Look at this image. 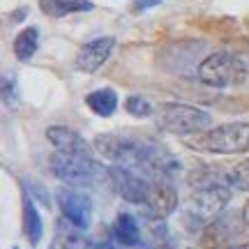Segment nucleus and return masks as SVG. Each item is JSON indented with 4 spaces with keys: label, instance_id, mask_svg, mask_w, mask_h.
<instances>
[{
    "label": "nucleus",
    "instance_id": "1",
    "mask_svg": "<svg viewBox=\"0 0 249 249\" xmlns=\"http://www.w3.org/2000/svg\"><path fill=\"white\" fill-rule=\"evenodd\" d=\"M155 127L164 134L173 136H196L210 129L213 118L208 111L192 104H180V102H166L155 108Z\"/></svg>",
    "mask_w": 249,
    "mask_h": 249
},
{
    "label": "nucleus",
    "instance_id": "2",
    "mask_svg": "<svg viewBox=\"0 0 249 249\" xmlns=\"http://www.w3.org/2000/svg\"><path fill=\"white\" fill-rule=\"evenodd\" d=\"M49 166L55 178L74 189L102 185L111 176V169H107L102 161L92 157H81V155H65V152H55Z\"/></svg>",
    "mask_w": 249,
    "mask_h": 249
},
{
    "label": "nucleus",
    "instance_id": "3",
    "mask_svg": "<svg viewBox=\"0 0 249 249\" xmlns=\"http://www.w3.org/2000/svg\"><path fill=\"white\" fill-rule=\"evenodd\" d=\"M189 148L210 155H240L249 152V123H226L198 134L194 141H187Z\"/></svg>",
    "mask_w": 249,
    "mask_h": 249
},
{
    "label": "nucleus",
    "instance_id": "4",
    "mask_svg": "<svg viewBox=\"0 0 249 249\" xmlns=\"http://www.w3.org/2000/svg\"><path fill=\"white\" fill-rule=\"evenodd\" d=\"M247 79V62L235 53H219L208 55L198 65V81L210 88H231Z\"/></svg>",
    "mask_w": 249,
    "mask_h": 249
},
{
    "label": "nucleus",
    "instance_id": "5",
    "mask_svg": "<svg viewBox=\"0 0 249 249\" xmlns=\"http://www.w3.org/2000/svg\"><path fill=\"white\" fill-rule=\"evenodd\" d=\"M231 187H210V189H196L192 201L182 214V224H189V229H203L217 217H222L226 205L231 203Z\"/></svg>",
    "mask_w": 249,
    "mask_h": 249
},
{
    "label": "nucleus",
    "instance_id": "6",
    "mask_svg": "<svg viewBox=\"0 0 249 249\" xmlns=\"http://www.w3.org/2000/svg\"><path fill=\"white\" fill-rule=\"evenodd\" d=\"M108 182L113 187V192L118 196H123L127 203H134V205L145 203L148 187H150V180L148 178H143L139 173H132V171L123 169V166H111Z\"/></svg>",
    "mask_w": 249,
    "mask_h": 249
},
{
    "label": "nucleus",
    "instance_id": "7",
    "mask_svg": "<svg viewBox=\"0 0 249 249\" xmlns=\"http://www.w3.org/2000/svg\"><path fill=\"white\" fill-rule=\"evenodd\" d=\"M55 196H58V205H60L65 219L86 231L90 222H92V201L86 194H81L79 189H74V187L58 189Z\"/></svg>",
    "mask_w": 249,
    "mask_h": 249
},
{
    "label": "nucleus",
    "instance_id": "8",
    "mask_svg": "<svg viewBox=\"0 0 249 249\" xmlns=\"http://www.w3.org/2000/svg\"><path fill=\"white\" fill-rule=\"evenodd\" d=\"M178 203H180L178 192H176V187L171 185L169 180H150L148 196H145V203H143L148 214L166 219V217H171L178 210Z\"/></svg>",
    "mask_w": 249,
    "mask_h": 249
},
{
    "label": "nucleus",
    "instance_id": "9",
    "mask_svg": "<svg viewBox=\"0 0 249 249\" xmlns=\"http://www.w3.org/2000/svg\"><path fill=\"white\" fill-rule=\"evenodd\" d=\"M240 224L235 214H226V217H217L214 222L205 226L203 238H201V247L203 249H226L229 242L240 233Z\"/></svg>",
    "mask_w": 249,
    "mask_h": 249
},
{
    "label": "nucleus",
    "instance_id": "10",
    "mask_svg": "<svg viewBox=\"0 0 249 249\" xmlns=\"http://www.w3.org/2000/svg\"><path fill=\"white\" fill-rule=\"evenodd\" d=\"M113 49H116V39L113 37H97V39H92L88 44H83L79 55H76V70L86 71V74H95L108 60Z\"/></svg>",
    "mask_w": 249,
    "mask_h": 249
},
{
    "label": "nucleus",
    "instance_id": "11",
    "mask_svg": "<svg viewBox=\"0 0 249 249\" xmlns=\"http://www.w3.org/2000/svg\"><path fill=\"white\" fill-rule=\"evenodd\" d=\"M46 141L55 148V152L65 155H81V157H92V145H90L81 134H76L70 127H49L46 129Z\"/></svg>",
    "mask_w": 249,
    "mask_h": 249
},
{
    "label": "nucleus",
    "instance_id": "12",
    "mask_svg": "<svg viewBox=\"0 0 249 249\" xmlns=\"http://www.w3.org/2000/svg\"><path fill=\"white\" fill-rule=\"evenodd\" d=\"M187 182L194 189H210V187H231V171L217 166H201L189 173Z\"/></svg>",
    "mask_w": 249,
    "mask_h": 249
},
{
    "label": "nucleus",
    "instance_id": "13",
    "mask_svg": "<svg viewBox=\"0 0 249 249\" xmlns=\"http://www.w3.org/2000/svg\"><path fill=\"white\" fill-rule=\"evenodd\" d=\"M113 235H116V240L123 247H136V245H141V226H139V219L134 214L120 213L116 224H113Z\"/></svg>",
    "mask_w": 249,
    "mask_h": 249
},
{
    "label": "nucleus",
    "instance_id": "14",
    "mask_svg": "<svg viewBox=\"0 0 249 249\" xmlns=\"http://www.w3.org/2000/svg\"><path fill=\"white\" fill-rule=\"evenodd\" d=\"M58 242H60V249H95L83 229L74 226L67 219L58 222Z\"/></svg>",
    "mask_w": 249,
    "mask_h": 249
},
{
    "label": "nucleus",
    "instance_id": "15",
    "mask_svg": "<svg viewBox=\"0 0 249 249\" xmlns=\"http://www.w3.org/2000/svg\"><path fill=\"white\" fill-rule=\"evenodd\" d=\"M39 9L49 17H67L76 12H90L92 2L90 0H39Z\"/></svg>",
    "mask_w": 249,
    "mask_h": 249
},
{
    "label": "nucleus",
    "instance_id": "16",
    "mask_svg": "<svg viewBox=\"0 0 249 249\" xmlns=\"http://www.w3.org/2000/svg\"><path fill=\"white\" fill-rule=\"evenodd\" d=\"M86 104L90 107L92 113H97V116H102V118H108L116 113L118 95H116V90H111V88H99L86 97Z\"/></svg>",
    "mask_w": 249,
    "mask_h": 249
},
{
    "label": "nucleus",
    "instance_id": "17",
    "mask_svg": "<svg viewBox=\"0 0 249 249\" xmlns=\"http://www.w3.org/2000/svg\"><path fill=\"white\" fill-rule=\"evenodd\" d=\"M23 231H26L28 242H30L33 247H35V245H39L44 226H42V214H39V210L35 208V203H33L30 194L23 198Z\"/></svg>",
    "mask_w": 249,
    "mask_h": 249
},
{
    "label": "nucleus",
    "instance_id": "18",
    "mask_svg": "<svg viewBox=\"0 0 249 249\" xmlns=\"http://www.w3.org/2000/svg\"><path fill=\"white\" fill-rule=\"evenodd\" d=\"M37 46H39V30L37 28H23L14 39V55L21 62H26L35 55Z\"/></svg>",
    "mask_w": 249,
    "mask_h": 249
},
{
    "label": "nucleus",
    "instance_id": "19",
    "mask_svg": "<svg viewBox=\"0 0 249 249\" xmlns=\"http://www.w3.org/2000/svg\"><path fill=\"white\" fill-rule=\"evenodd\" d=\"M127 113H132L134 118H148L155 113V107H152V102H148L145 97H139V95H134V97L127 99Z\"/></svg>",
    "mask_w": 249,
    "mask_h": 249
},
{
    "label": "nucleus",
    "instance_id": "20",
    "mask_svg": "<svg viewBox=\"0 0 249 249\" xmlns=\"http://www.w3.org/2000/svg\"><path fill=\"white\" fill-rule=\"evenodd\" d=\"M231 187L240 192H249V160L235 164L231 169Z\"/></svg>",
    "mask_w": 249,
    "mask_h": 249
},
{
    "label": "nucleus",
    "instance_id": "21",
    "mask_svg": "<svg viewBox=\"0 0 249 249\" xmlns=\"http://www.w3.org/2000/svg\"><path fill=\"white\" fill-rule=\"evenodd\" d=\"M160 249H192V247L187 245V240H182V238H178V235H173V233H171Z\"/></svg>",
    "mask_w": 249,
    "mask_h": 249
},
{
    "label": "nucleus",
    "instance_id": "22",
    "mask_svg": "<svg viewBox=\"0 0 249 249\" xmlns=\"http://www.w3.org/2000/svg\"><path fill=\"white\" fill-rule=\"evenodd\" d=\"M161 0H136V5H134V9L136 12H143V9H150V7H157Z\"/></svg>",
    "mask_w": 249,
    "mask_h": 249
},
{
    "label": "nucleus",
    "instance_id": "23",
    "mask_svg": "<svg viewBox=\"0 0 249 249\" xmlns=\"http://www.w3.org/2000/svg\"><path fill=\"white\" fill-rule=\"evenodd\" d=\"M242 222H245V226H249V201L242 208Z\"/></svg>",
    "mask_w": 249,
    "mask_h": 249
},
{
    "label": "nucleus",
    "instance_id": "24",
    "mask_svg": "<svg viewBox=\"0 0 249 249\" xmlns=\"http://www.w3.org/2000/svg\"><path fill=\"white\" fill-rule=\"evenodd\" d=\"M95 249H120V247L111 245V242H99V245H95Z\"/></svg>",
    "mask_w": 249,
    "mask_h": 249
},
{
    "label": "nucleus",
    "instance_id": "25",
    "mask_svg": "<svg viewBox=\"0 0 249 249\" xmlns=\"http://www.w3.org/2000/svg\"><path fill=\"white\" fill-rule=\"evenodd\" d=\"M226 249H249V242H245V245H235V247H226Z\"/></svg>",
    "mask_w": 249,
    "mask_h": 249
},
{
    "label": "nucleus",
    "instance_id": "26",
    "mask_svg": "<svg viewBox=\"0 0 249 249\" xmlns=\"http://www.w3.org/2000/svg\"><path fill=\"white\" fill-rule=\"evenodd\" d=\"M127 249H150L148 245H136V247H127Z\"/></svg>",
    "mask_w": 249,
    "mask_h": 249
},
{
    "label": "nucleus",
    "instance_id": "27",
    "mask_svg": "<svg viewBox=\"0 0 249 249\" xmlns=\"http://www.w3.org/2000/svg\"><path fill=\"white\" fill-rule=\"evenodd\" d=\"M14 249H17V247H14Z\"/></svg>",
    "mask_w": 249,
    "mask_h": 249
}]
</instances>
